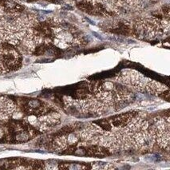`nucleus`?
I'll list each match as a JSON object with an SVG mask.
<instances>
[{"label": "nucleus", "mask_w": 170, "mask_h": 170, "mask_svg": "<svg viewBox=\"0 0 170 170\" xmlns=\"http://www.w3.org/2000/svg\"><path fill=\"white\" fill-rule=\"evenodd\" d=\"M118 79L126 86L139 91L145 89V85L149 81L148 78H145L142 74L135 70L123 71L119 76Z\"/></svg>", "instance_id": "1"}, {"label": "nucleus", "mask_w": 170, "mask_h": 170, "mask_svg": "<svg viewBox=\"0 0 170 170\" xmlns=\"http://www.w3.org/2000/svg\"><path fill=\"white\" fill-rule=\"evenodd\" d=\"M155 141L164 149H168L169 145V121L168 118L160 119L152 130Z\"/></svg>", "instance_id": "2"}, {"label": "nucleus", "mask_w": 170, "mask_h": 170, "mask_svg": "<svg viewBox=\"0 0 170 170\" xmlns=\"http://www.w3.org/2000/svg\"><path fill=\"white\" fill-rule=\"evenodd\" d=\"M16 109L15 103L11 99L3 97L0 98V119H7L13 115Z\"/></svg>", "instance_id": "3"}, {"label": "nucleus", "mask_w": 170, "mask_h": 170, "mask_svg": "<svg viewBox=\"0 0 170 170\" xmlns=\"http://www.w3.org/2000/svg\"><path fill=\"white\" fill-rule=\"evenodd\" d=\"M145 89L148 92L156 95L161 94V93H164L165 90H167V87L164 86V85L160 84V82L152 81V80H149V81L147 82Z\"/></svg>", "instance_id": "4"}, {"label": "nucleus", "mask_w": 170, "mask_h": 170, "mask_svg": "<svg viewBox=\"0 0 170 170\" xmlns=\"http://www.w3.org/2000/svg\"><path fill=\"white\" fill-rule=\"evenodd\" d=\"M2 136V131H1V129H0V137Z\"/></svg>", "instance_id": "5"}]
</instances>
